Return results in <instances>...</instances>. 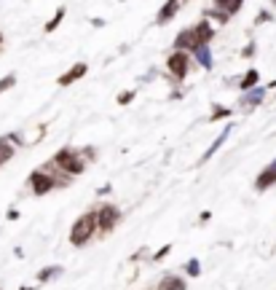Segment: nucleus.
Returning <instances> with one entry per match:
<instances>
[{
	"label": "nucleus",
	"instance_id": "obj_1",
	"mask_svg": "<svg viewBox=\"0 0 276 290\" xmlns=\"http://www.w3.org/2000/svg\"><path fill=\"white\" fill-rule=\"evenodd\" d=\"M51 164L59 172L70 175V177L81 175L83 170H86V158L81 156V151H75V148H62V151H56L54 158H51Z\"/></svg>",
	"mask_w": 276,
	"mask_h": 290
},
{
	"label": "nucleus",
	"instance_id": "obj_2",
	"mask_svg": "<svg viewBox=\"0 0 276 290\" xmlns=\"http://www.w3.org/2000/svg\"><path fill=\"white\" fill-rule=\"evenodd\" d=\"M94 234H97V212H86V215H81V218L73 223L70 242L75 247H81V245H86Z\"/></svg>",
	"mask_w": 276,
	"mask_h": 290
},
{
	"label": "nucleus",
	"instance_id": "obj_3",
	"mask_svg": "<svg viewBox=\"0 0 276 290\" xmlns=\"http://www.w3.org/2000/svg\"><path fill=\"white\" fill-rule=\"evenodd\" d=\"M190 65H193V57H190L188 51H172L166 57V73L172 76V81H185L188 78V73H190Z\"/></svg>",
	"mask_w": 276,
	"mask_h": 290
},
{
	"label": "nucleus",
	"instance_id": "obj_4",
	"mask_svg": "<svg viewBox=\"0 0 276 290\" xmlns=\"http://www.w3.org/2000/svg\"><path fill=\"white\" fill-rule=\"evenodd\" d=\"M121 220V210L113 207V204H102V207L97 210V231L108 234L116 229V223Z\"/></svg>",
	"mask_w": 276,
	"mask_h": 290
},
{
	"label": "nucleus",
	"instance_id": "obj_5",
	"mask_svg": "<svg viewBox=\"0 0 276 290\" xmlns=\"http://www.w3.org/2000/svg\"><path fill=\"white\" fill-rule=\"evenodd\" d=\"M265 94H268V89H265V86L247 89V91H242V97H239V108H242V110H255V108H258L260 102L265 100Z\"/></svg>",
	"mask_w": 276,
	"mask_h": 290
},
{
	"label": "nucleus",
	"instance_id": "obj_6",
	"mask_svg": "<svg viewBox=\"0 0 276 290\" xmlns=\"http://www.w3.org/2000/svg\"><path fill=\"white\" fill-rule=\"evenodd\" d=\"M196 46H201V41H198V35H196V27H185L183 33H177V38H175V46L172 49L177 51H193Z\"/></svg>",
	"mask_w": 276,
	"mask_h": 290
},
{
	"label": "nucleus",
	"instance_id": "obj_7",
	"mask_svg": "<svg viewBox=\"0 0 276 290\" xmlns=\"http://www.w3.org/2000/svg\"><path fill=\"white\" fill-rule=\"evenodd\" d=\"M180 8H183V0H166V3L158 8V14H156V24L164 27L166 22H172L175 16H177Z\"/></svg>",
	"mask_w": 276,
	"mask_h": 290
},
{
	"label": "nucleus",
	"instance_id": "obj_8",
	"mask_svg": "<svg viewBox=\"0 0 276 290\" xmlns=\"http://www.w3.org/2000/svg\"><path fill=\"white\" fill-rule=\"evenodd\" d=\"M86 73H89V65H86V62H75L67 73H62L56 83H59V86H73V83H75V81H81L83 76H86Z\"/></svg>",
	"mask_w": 276,
	"mask_h": 290
},
{
	"label": "nucleus",
	"instance_id": "obj_9",
	"mask_svg": "<svg viewBox=\"0 0 276 290\" xmlns=\"http://www.w3.org/2000/svg\"><path fill=\"white\" fill-rule=\"evenodd\" d=\"M190 57H193L198 65H201L204 70H212V68H215V57H212V49H209V43L196 46V49L190 51Z\"/></svg>",
	"mask_w": 276,
	"mask_h": 290
},
{
	"label": "nucleus",
	"instance_id": "obj_10",
	"mask_svg": "<svg viewBox=\"0 0 276 290\" xmlns=\"http://www.w3.org/2000/svg\"><path fill=\"white\" fill-rule=\"evenodd\" d=\"M231 132H233V124H225V129H223V132H220V135L215 137V143L209 145V148H206V153L201 156V164H204V162H209V158H212V156H215L217 151H220V148H223V143L228 140V135H231Z\"/></svg>",
	"mask_w": 276,
	"mask_h": 290
},
{
	"label": "nucleus",
	"instance_id": "obj_11",
	"mask_svg": "<svg viewBox=\"0 0 276 290\" xmlns=\"http://www.w3.org/2000/svg\"><path fill=\"white\" fill-rule=\"evenodd\" d=\"M244 0H212V8H217V11H223L228 16H236L242 11Z\"/></svg>",
	"mask_w": 276,
	"mask_h": 290
},
{
	"label": "nucleus",
	"instance_id": "obj_12",
	"mask_svg": "<svg viewBox=\"0 0 276 290\" xmlns=\"http://www.w3.org/2000/svg\"><path fill=\"white\" fill-rule=\"evenodd\" d=\"M276 183V167H265V170L258 175V180H255V188L258 191H265V188H271V185Z\"/></svg>",
	"mask_w": 276,
	"mask_h": 290
},
{
	"label": "nucleus",
	"instance_id": "obj_13",
	"mask_svg": "<svg viewBox=\"0 0 276 290\" xmlns=\"http://www.w3.org/2000/svg\"><path fill=\"white\" fill-rule=\"evenodd\" d=\"M158 290H188V282L183 277H177V274H166L164 279H161Z\"/></svg>",
	"mask_w": 276,
	"mask_h": 290
},
{
	"label": "nucleus",
	"instance_id": "obj_14",
	"mask_svg": "<svg viewBox=\"0 0 276 290\" xmlns=\"http://www.w3.org/2000/svg\"><path fill=\"white\" fill-rule=\"evenodd\" d=\"M258 83H260V73L258 70H247L244 76L239 78V91H247V89L258 86Z\"/></svg>",
	"mask_w": 276,
	"mask_h": 290
},
{
	"label": "nucleus",
	"instance_id": "obj_15",
	"mask_svg": "<svg viewBox=\"0 0 276 290\" xmlns=\"http://www.w3.org/2000/svg\"><path fill=\"white\" fill-rule=\"evenodd\" d=\"M64 14H67V8H64V6H59V8H56V11H54V16H51V19L46 22V27H43V30H46V33H54L56 27L62 24V19H64Z\"/></svg>",
	"mask_w": 276,
	"mask_h": 290
},
{
	"label": "nucleus",
	"instance_id": "obj_16",
	"mask_svg": "<svg viewBox=\"0 0 276 290\" xmlns=\"http://www.w3.org/2000/svg\"><path fill=\"white\" fill-rule=\"evenodd\" d=\"M14 153H16V145L8 137H0V162H8Z\"/></svg>",
	"mask_w": 276,
	"mask_h": 290
},
{
	"label": "nucleus",
	"instance_id": "obj_17",
	"mask_svg": "<svg viewBox=\"0 0 276 290\" xmlns=\"http://www.w3.org/2000/svg\"><path fill=\"white\" fill-rule=\"evenodd\" d=\"M56 274H62V266L59 264H56V266H46V269L38 271V282H49V279L56 277Z\"/></svg>",
	"mask_w": 276,
	"mask_h": 290
},
{
	"label": "nucleus",
	"instance_id": "obj_18",
	"mask_svg": "<svg viewBox=\"0 0 276 290\" xmlns=\"http://www.w3.org/2000/svg\"><path fill=\"white\" fill-rule=\"evenodd\" d=\"M231 116V108H225V105H215L212 108V113H209V121H220V118H228Z\"/></svg>",
	"mask_w": 276,
	"mask_h": 290
},
{
	"label": "nucleus",
	"instance_id": "obj_19",
	"mask_svg": "<svg viewBox=\"0 0 276 290\" xmlns=\"http://www.w3.org/2000/svg\"><path fill=\"white\" fill-rule=\"evenodd\" d=\"M185 271H188V277H198V274H201V266H198V261L193 258V261H188V264H185Z\"/></svg>",
	"mask_w": 276,
	"mask_h": 290
},
{
	"label": "nucleus",
	"instance_id": "obj_20",
	"mask_svg": "<svg viewBox=\"0 0 276 290\" xmlns=\"http://www.w3.org/2000/svg\"><path fill=\"white\" fill-rule=\"evenodd\" d=\"M14 83H16V76H14V73H11V76H3V78H0V94H3V91H8V89L14 86Z\"/></svg>",
	"mask_w": 276,
	"mask_h": 290
},
{
	"label": "nucleus",
	"instance_id": "obj_21",
	"mask_svg": "<svg viewBox=\"0 0 276 290\" xmlns=\"http://www.w3.org/2000/svg\"><path fill=\"white\" fill-rule=\"evenodd\" d=\"M134 97H137V91H121V94H118V105H129Z\"/></svg>",
	"mask_w": 276,
	"mask_h": 290
},
{
	"label": "nucleus",
	"instance_id": "obj_22",
	"mask_svg": "<svg viewBox=\"0 0 276 290\" xmlns=\"http://www.w3.org/2000/svg\"><path fill=\"white\" fill-rule=\"evenodd\" d=\"M169 252H172V245H164V247H161V250L156 252V255H153V264H158V261H161V258H166V255H169Z\"/></svg>",
	"mask_w": 276,
	"mask_h": 290
},
{
	"label": "nucleus",
	"instance_id": "obj_23",
	"mask_svg": "<svg viewBox=\"0 0 276 290\" xmlns=\"http://www.w3.org/2000/svg\"><path fill=\"white\" fill-rule=\"evenodd\" d=\"M265 22H273V14L271 11H260L258 19H255V24H265Z\"/></svg>",
	"mask_w": 276,
	"mask_h": 290
},
{
	"label": "nucleus",
	"instance_id": "obj_24",
	"mask_svg": "<svg viewBox=\"0 0 276 290\" xmlns=\"http://www.w3.org/2000/svg\"><path fill=\"white\" fill-rule=\"evenodd\" d=\"M242 57H244V59H250V57H255V43H250V46H244Z\"/></svg>",
	"mask_w": 276,
	"mask_h": 290
},
{
	"label": "nucleus",
	"instance_id": "obj_25",
	"mask_svg": "<svg viewBox=\"0 0 276 290\" xmlns=\"http://www.w3.org/2000/svg\"><path fill=\"white\" fill-rule=\"evenodd\" d=\"M6 137H8V140H11V143H14V145H22V137H19L16 132H11V135H6Z\"/></svg>",
	"mask_w": 276,
	"mask_h": 290
},
{
	"label": "nucleus",
	"instance_id": "obj_26",
	"mask_svg": "<svg viewBox=\"0 0 276 290\" xmlns=\"http://www.w3.org/2000/svg\"><path fill=\"white\" fill-rule=\"evenodd\" d=\"M265 89H268V91H273V89H276V81H271V83H268V86H265Z\"/></svg>",
	"mask_w": 276,
	"mask_h": 290
},
{
	"label": "nucleus",
	"instance_id": "obj_27",
	"mask_svg": "<svg viewBox=\"0 0 276 290\" xmlns=\"http://www.w3.org/2000/svg\"><path fill=\"white\" fill-rule=\"evenodd\" d=\"M271 6H273V8H276V0H271Z\"/></svg>",
	"mask_w": 276,
	"mask_h": 290
},
{
	"label": "nucleus",
	"instance_id": "obj_28",
	"mask_svg": "<svg viewBox=\"0 0 276 290\" xmlns=\"http://www.w3.org/2000/svg\"><path fill=\"white\" fill-rule=\"evenodd\" d=\"M271 167H276V158H273V162H271Z\"/></svg>",
	"mask_w": 276,
	"mask_h": 290
},
{
	"label": "nucleus",
	"instance_id": "obj_29",
	"mask_svg": "<svg viewBox=\"0 0 276 290\" xmlns=\"http://www.w3.org/2000/svg\"><path fill=\"white\" fill-rule=\"evenodd\" d=\"M183 3H188V0H183Z\"/></svg>",
	"mask_w": 276,
	"mask_h": 290
},
{
	"label": "nucleus",
	"instance_id": "obj_30",
	"mask_svg": "<svg viewBox=\"0 0 276 290\" xmlns=\"http://www.w3.org/2000/svg\"><path fill=\"white\" fill-rule=\"evenodd\" d=\"M0 164H3V162H0Z\"/></svg>",
	"mask_w": 276,
	"mask_h": 290
}]
</instances>
